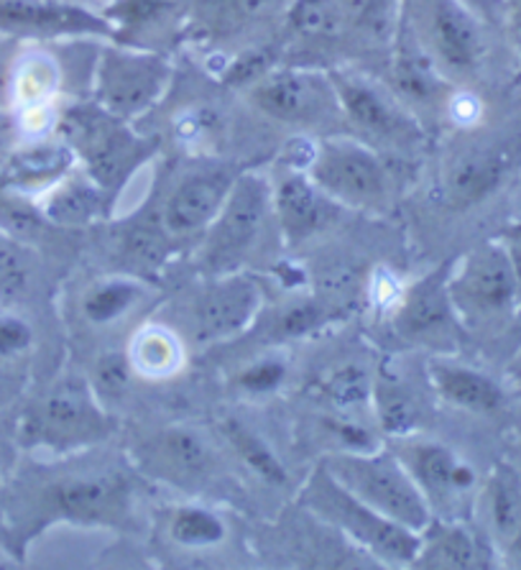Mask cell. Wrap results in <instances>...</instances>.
I'll return each instance as SVG.
<instances>
[{"instance_id":"6da1fadb","label":"cell","mask_w":521,"mask_h":570,"mask_svg":"<svg viewBox=\"0 0 521 570\" xmlns=\"http://www.w3.org/2000/svg\"><path fill=\"white\" fill-rule=\"evenodd\" d=\"M302 504L317 514L320 520L335 527L337 532L353 540L371 558H379L386 566H414L422 548V534L386 520L373 512L358 497H353L333 473L320 463L309 473L302 489Z\"/></svg>"},{"instance_id":"7a4b0ae2","label":"cell","mask_w":521,"mask_h":570,"mask_svg":"<svg viewBox=\"0 0 521 570\" xmlns=\"http://www.w3.org/2000/svg\"><path fill=\"white\" fill-rule=\"evenodd\" d=\"M323 463L353 497H358L373 512L384 514L386 520L416 534L432 524L434 512L427 497L422 494L394 451H381V448L337 451L327 455Z\"/></svg>"},{"instance_id":"3957f363","label":"cell","mask_w":521,"mask_h":570,"mask_svg":"<svg viewBox=\"0 0 521 570\" xmlns=\"http://www.w3.org/2000/svg\"><path fill=\"white\" fill-rule=\"evenodd\" d=\"M62 134L87 177L106 195H116L154 151L149 141L130 131L128 120L112 116L98 102L69 108L62 118Z\"/></svg>"},{"instance_id":"277c9868","label":"cell","mask_w":521,"mask_h":570,"mask_svg":"<svg viewBox=\"0 0 521 570\" xmlns=\"http://www.w3.org/2000/svg\"><path fill=\"white\" fill-rule=\"evenodd\" d=\"M110 422L100 410L95 392L82 382L51 389L23 412L21 440L26 445L51 448L62 453L108 435Z\"/></svg>"},{"instance_id":"5b68a950","label":"cell","mask_w":521,"mask_h":570,"mask_svg":"<svg viewBox=\"0 0 521 570\" xmlns=\"http://www.w3.org/2000/svg\"><path fill=\"white\" fill-rule=\"evenodd\" d=\"M307 175L335 205L355 210L379 207L389 193L384 161L368 144L355 138H323L315 146Z\"/></svg>"},{"instance_id":"8992f818","label":"cell","mask_w":521,"mask_h":570,"mask_svg":"<svg viewBox=\"0 0 521 570\" xmlns=\"http://www.w3.org/2000/svg\"><path fill=\"white\" fill-rule=\"evenodd\" d=\"M272 210V185L266 177L256 171L238 175L220 213L207 228L205 258L215 274L236 272V264L256 244Z\"/></svg>"},{"instance_id":"52a82bcc","label":"cell","mask_w":521,"mask_h":570,"mask_svg":"<svg viewBox=\"0 0 521 570\" xmlns=\"http://www.w3.org/2000/svg\"><path fill=\"white\" fill-rule=\"evenodd\" d=\"M171 80L164 57L136 49H106L95 69V98L112 116L130 120L151 110Z\"/></svg>"},{"instance_id":"ba28073f","label":"cell","mask_w":521,"mask_h":570,"mask_svg":"<svg viewBox=\"0 0 521 570\" xmlns=\"http://www.w3.org/2000/svg\"><path fill=\"white\" fill-rule=\"evenodd\" d=\"M248 98L268 118L292 126H323L343 118L341 100L330 75L312 69H268L248 88Z\"/></svg>"},{"instance_id":"9c48e42d","label":"cell","mask_w":521,"mask_h":570,"mask_svg":"<svg viewBox=\"0 0 521 570\" xmlns=\"http://www.w3.org/2000/svg\"><path fill=\"white\" fill-rule=\"evenodd\" d=\"M450 299L458 317L491 320L507 315L521 297L517 274L499 240L475 246L448 276Z\"/></svg>"},{"instance_id":"30bf717a","label":"cell","mask_w":521,"mask_h":570,"mask_svg":"<svg viewBox=\"0 0 521 570\" xmlns=\"http://www.w3.org/2000/svg\"><path fill=\"white\" fill-rule=\"evenodd\" d=\"M264 305V292L254 276L240 272L217 274L195 302L197 341L217 343L248 331Z\"/></svg>"},{"instance_id":"8fae6325","label":"cell","mask_w":521,"mask_h":570,"mask_svg":"<svg viewBox=\"0 0 521 570\" xmlns=\"http://www.w3.org/2000/svg\"><path fill=\"white\" fill-rule=\"evenodd\" d=\"M330 80L341 100L343 118L361 134L381 144H406L420 136L402 102L381 90L376 82L353 72H330Z\"/></svg>"},{"instance_id":"7c38bea8","label":"cell","mask_w":521,"mask_h":570,"mask_svg":"<svg viewBox=\"0 0 521 570\" xmlns=\"http://www.w3.org/2000/svg\"><path fill=\"white\" fill-rule=\"evenodd\" d=\"M394 453L404 463V469L412 473L422 494L427 497L432 512L434 507L453 504L458 497L473 489L475 471L453 448L410 435L396 440Z\"/></svg>"},{"instance_id":"4fadbf2b","label":"cell","mask_w":521,"mask_h":570,"mask_svg":"<svg viewBox=\"0 0 521 570\" xmlns=\"http://www.w3.org/2000/svg\"><path fill=\"white\" fill-rule=\"evenodd\" d=\"M128 489L116 476H75L41 491V512L57 520L102 524L126 514Z\"/></svg>"},{"instance_id":"5bb4252c","label":"cell","mask_w":521,"mask_h":570,"mask_svg":"<svg viewBox=\"0 0 521 570\" xmlns=\"http://www.w3.org/2000/svg\"><path fill=\"white\" fill-rule=\"evenodd\" d=\"M236 175L228 169H199L179 179L161 207V228L171 238L207 233L228 197Z\"/></svg>"},{"instance_id":"9a60e30c","label":"cell","mask_w":521,"mask_h":570,"mask_svg":"<svg viewBox=\"0 0 521 570\" xmlns=\"http://www.w3.org/2000/svg\"><path fill=\"white\" fill-rule=\"evenodd\" d=\"M448 276L450 266H440L432 274L422 276L420 282H414L410 289H404L394 315L399 335L416 343L438 341L450 335L458 313L453 299H450Z\"/></svg>"},{"instance_id":"2e32d148","label":"cell","mask_w":521,"mask_h":570,"mask_svg":"<svg viewBox=\"0 0 521 570\" xmlns=\"http://www.w3.org/2000/svg\"><path fill=\"white\" fill-rule=\"evenodd\" d=\"M427 41L432 57L448 72L471 75L481 65V29L458 0H427Z\"/></svg>"},{"instance_id":"e0dca14e","label":"cell","mask_w":521,"mask_h":570,"mask_svg":"<svg viewBox=\"0 0 521 570\" xmlns=\"http://www.w3.org/2000/svg\"><path fill=\"white\" fill-rule=\"evenodd\" d=\"M286 169L289 171L272 187V205L284 240L297 246L327 226L335 203L315 185L307 169Z\"/></svg>"},{"instance_id":"ac0fdd59","label":"cell","mask_w":521,"mask_h":570,"mask_svg":"<svg viewBox=\"0 0 521 570\" xmlns=\"http://www.w3.org/2000/svg\"><path fill=\"white\" fill-rule=\"evenodd\" d=\"M0 31L23 37L106 33L108 26L85 8L55 0H0Z\"/></svg>"},{"instance_id":"d6986e66","label":"cell","mask_w":521,"mask_h":570,"mask_svg":"<svg viewBox=\"0 0 521 570\" xmlns=\"http://www.w3.org/2000/svg\"><path fill=\"white\" fill-rule=\"evenodd\" d=\"M427 379L434 394L458 410L491 414L503 407V389L478 368L453 364L445 358L427 361Z\"/></svg>"},{"instance_id":"ffe728a7","label":"cell","mask_w":521,"mask_h":570,"mask_svg":"<svg viewBox=\"0 0 521 570\" xmlns=\"http://www.w3.org/2000/svg\"><path fill=\"white\" fill-rule=\"evenodd\" d=\"M511 169V154L503 144H475L460 151L448 169V195L458 205L478 203L493 193Z\"/></svg>"},{"instance_id":"44dd1931","label":"cell","mask_w":521,"mask_h":570,"mask_svg":"<svg viewBox=\"0 0 521 570\" xmlns=\"http://www.w3.org/2000/svg\"><path fill=\"white\" fill-rule=\"evenodd\" d=\"M416 568L432 570H473L483 568V548L465 524L432 520L422 532V548L416 556Z\"/></svg>"},{"instance_id":"7402d4cb","label":"cell","mask_w":521,"mask_h":570,"mask_svg":"<svg viewBox=\"0 0 521 570\" xmlns=\"http://www.w3.org/2000/svg\"><path fill=\"white\" fill-rule=\"evenodd\" d=\"M128 364L134 368L136 376L151 379H171L185 368V345H181L179 335L164 325H144L134 333L128 343Z\"/></svg>"},{"instance_id":"603a6c76","label":"cell","mask_w":521,"mask_h":570,"mask_svg":"<svg viewBox=\"0 0 521 570\" xmlns=\"http://www.w3.org/2000/svg\"><path fill=\"white\" fill-rule=\"evenodd\" d=\"M151 461L177 479H197L213 469V448L195 428H167L149 445Z\"/></svg>"},{"instance_id":"cb8c5ba5","label":"cell","mask_w":521,"mask_h":570,"mask_svg":"<svg viewBox=\"0 0 521 570\" xmlns=\"http://www.w3.org/2000/svg\"><path fill=\"white\" fill-rule=\"evenodd\" d=\"M371 400L373 407H376L379 428L384 430V435L402 440L414 433L416 422H420L416 396L410 384L399 374H394L389 366H381L376 379H373Z\"/></svg>"},{"instance_id":"d4e9b609","label":"cell","mask_w":521,"mask_h":570,"mask_svg":"<svg viewBox=\"0 0 521 570\" xmlns=\"http://www.w3.org/2000/svg\"><path fill=\"white\" fill-rule=\"evenodd\" d=\"M106 193L87 179H59L49 189L47 203H43V215L57 226H87V223L100 218L102 205H106Z\"/></svg>"},{"instance_id":"484cf974","label":"cell","mask_w":521,"mask_h":570,"mask_svg":"<svg viewBox=\"0 0 521 570\" xmlns=\"http://www.w3.org/2000/svg\"><path fill=\"white\" fill-rule=\"evenodd\" d=\"M75 161V154L69 146H37L19 154L11 161L6 175V185L19 193H31V189H51L59 179H65V171Z\"/></svg>"},{"instance_id":"4316f807","label":"cell","mask_w":521,"mask_h":570,"mask_svg":"<svg viewBox=\"0 0 521 570\" xmlns=\"http://www.w3.org/2000/svg\"><path fill=\"white\" fill-rule=\"evenodd\" d=\"M144 297V287L128 276H110L82 295V315L92 325H110L126 317Z\"/></svg>"},{"instance_id":"83f0119b","label":"cell","mask_w":521,"mask_h":570,"mask_svg":"<svg viewBox=\"0 0 521 570\" xmlns=\"http://www.w3.org/2000/svg\"><path fill=\"white\" fill-rule=\"evenodd\" d=\"M223 435L228 440L233 451L238 453L243 463L268 483H286V469L284 463L276 458L272 448L266 445L264 438H258L248 425H243L240 420H223Z\"/></svg>"},{"instance_id":"f1b7e54d","label":"cell","mask_w":521,"mask_h":570,"mask_svg":"<svg viewBox=\"0 0 521 570\" xmlns=\"http://www.w3.org/2000/svg\"><path fill=\"white\" fill-rule=\"evenodd\" d=\"M169 534L181 548L205 550L220 546L225 534H228V527H225V522L213 512V509L189 504L179 507L177 512H174L169 522Z\"/></svg>"},{"instance_id":"f546056e","label":"cell","mask_w":521,"mask_h":570,"mask_svg":"<svg viewBox=\"0 0 521 570\" xmlns=\"http://www.w3.org/2000/svg\"><path fill=\"white\" fill-rule=\"evenodd\" d=\"M289 26L299 37L335 39L343 31L345 16L335 0H289Z\"/></svg>"},{"instance_id":"4dcf8cb0","label":"cell","mask_w":521,"mask_h":570,"mask_svg":"<svg viewBox=\"0 0 521 570\" xmlns=\"http://www.w3.org/2000/svg\"><path fill=\"white\" fill-rule=\"evenodd\" d=\"M489 512L499 538L514 542L521 532V491L509 471H499L489 483Z\"/></svg>"},{"instance_id":"1f68e13d","label":"cell","mask_w":521,"mask_h":570,"mask_svg":"<svg viewBox=\"0 0 521 570\" xmlns=\"http://www.w3.org/2000/svg\"><path fill=\"white\" fill-rule=\"evenodd\" d=\"M396 80L402 92L410 95V98H424L430 100L438 85H434V65L432 59L424 55L420 47V39H412V33L404 37L402 57H399L396 65Z\"/></svg>"},{"instance_id":"d6a6232c","label":"cell","mask_w":521,"mask_h":570,"mask_svg":"<svg viewBox=\"0 0 521 570\" xmlns=\"http://www.w3.org/2000/svg\"><path fill=\"white\" fill-rule=\"evenodd\" d=\"M57 67L47 57H29L21 62L19 75H16V98L23 108L39 110L51 100L57 92Z\"/></svg>"},{"instance_id":"836d02e7","label":"cell","mask_w":521,"mask_h":570,"mask_svg":"<svg viewBox=\"0 0 521 570\" xmlns=\"http://www.w3.org/2000/svg\"><path fill=\"white\" fill-rule=\"evenodd\" d=\"M373 379L361 366H343L335 374H330L323 384V392L337 410H347L353 404L371 400Z\"/></svg>"},{"instance_id":"e575fe53","label":"cell","mask_w":521,"mask_h":570,"mask_svg":"<svg viewBox=\"0 0 521 570\" xmlns=\"http://www.w3.org/2000/svg\"><path fill=\"white\" fill-rule=\"evenodd\" d=\"M26 282H29V266L21 252L8 240H0V297L21 295Z\"/></svg>"},{"instance_id":"d590c367","label":"cell","mask_w":521,"mask_h":570,"mask_svg":"<svg viewBox=\"0 0 521 570\" xmlns=\"http://www.w3.org/2000/svg\"><path fill=\"white\" fill-rule=\"evenodd\" d=\"M210 3L220 11V19L233 26H243L268 19L284 0H210Z\"/></svg>"},{"instance_id":"8d00e7d4","label":"cell","mask_w":521,"mask_h":570,"mask_svg":"<svg viewBox=\"0 0 521 570\" xmlns=\"http://www.w3.org/2000/svg\"><path fill=\"white\" fill-rule=\"evenodd\" d=\"M284 374H286V366L282 364V361L264 358V361H258V364L243 371L238 382L243 389H248V392L268 394L284 382Z\"/></svg>"},{"instance_id":"74e56055","label":"cell","mask_w":521,"mask_h":570,"mask_svg":"<svg viewBox=\"0 0 521 570\" xmlns=\"http://www.w3.org/2000/svg\"><path fill=\"white\" fill-rule=\"evenodd\" d=\"M33 341V333L26 320L0 313V358L19 356V353L29 351Z\"/></svg>"},{"instance_id":"f35d334b","label":"cell","mask_w":521,"mask_h":570,"mask_svg":"<svg viewBox=\"0 0 521 570\" xmlns=\"http://www.w3.org/2000/svg\"><path fill=\"white\" fill-rule=\"evenodd\" d=\"M134 374V368L128 364V356H106L98 361V382H95V389L100 394H120L128 386V379ZM95 392V394H98Z\"/></svg>"},{"instance_id":"ab89813d","label":"cell","mask_w":521,"mask_h":570,"mask_svg":"<svg viewBox=\"0 0 521 570\" xmlns=\"http://www.w3.org/2000/svg\"><path fill=\"white\" fill-rule=\"evenodd\" d=\"M268 59L264 51H250V55H243L236 65L228 67V82L236 85V88H240V85H254L260 75L268 72Z\"/></svg>"},{"instance_id":"60d3db41","label":"cell","mask_w":521,"mask_h":570,"mask_svg":"<svg viewBox=\"0 0 521 570\" xmlns=\"http://www.w3.org/2000/svg\"><path fill=\"white\" fill-rule=\"evenodd\" d=\"M315 323H317L315 307H312V305H297V307H289V313L284 315L282 327H284V333L299 335V333H307Z\"/></svg>"},{"instance_id":"b9f144b4","label":"cell","mask_w":521,"mask_h":570,"mask_svg":"<svg viewBox=\"0 0 521 570\" xmlns=\"http://www.w3.org/2000/svg\"><path fill=\"white\" fill-rule=\"evenodd\" d=\"M497 240L503 246V252H507L511 269H514L519 289H521V223H517V226H509Z\"/></svg>"},{"instance_id":"7bdbcfd3","label":"cell","mask_w":521,"mask_h":570,"mask_svg":"<svg viewBox=\"0 0 521 570\" xmlns=\"http://www.w3.org/2000/svg\"><path fill=\"white\" fill-rule=\"evenodd\" d=\"M341 6L345 21H366L376 11L379 0H335Z\"/></svg>"},{"instance_id":"ee69618b","label":"cell","mask_w":521,"mask_h":570,"mask_svg":"<svg viewBox=\"0 0 521 570\" xmlns=\"http://www.w3.org/2000/svg\"><path fill=\"white\" fill-rule=\"evenodd\" d=\"M514 374H519V376H521V356L514 361Z\"/></svg>"}]
</instances>
